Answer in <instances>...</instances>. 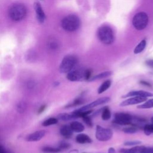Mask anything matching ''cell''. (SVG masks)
Wrapping results in <instances>:
<instances>
[{
  "label": "cell",
  "instance_id": "obj_12",
  "mask_svg": "<svg viewBox=\"0 0 153 153\" xmlns=\"http://www.w3.org/2000/svg\"><path fill=\"white\" fill-rule=\"evenodd\" d=\"M133 96H142L145 97H153V93L143 91V90H137V91H131L125 94L123 96V97H133Z\"/></svg>",
  "mask_w": 153,
  "mask_h": 153
},
{
  "label": "cell",
  "instance_id": "obj_5",
  "mask_svg": "<svg viewBox=\"0 0 153 153\" xmlns=\"http://www.w3.org/2000/svg\"><path fill=\"white\" fill-rule=\"evenodd\" d=\"M148 23V17L144 12L137 13L133 18L132 23L137 30H142L146 27Z\"/></svg>",
  "mask_w": 153,
  "mask_h": 153
},
{
  "label": "cell",
  "instance_id": "obj_18",
  "mask_svg": "<svg viewBox=\"0 0 153 153\" xmlns=\"http://www.w3.org/2000/svg\"><path fill=\"white\" fill-rule=\"evenodd\" d=\"M112 72L111 71H105V72H101L100 74H96V75H94L93 76L91 77L88 81H96V80H98V79L105 78L106 77H108V76H111L112 75Z\"/></svg>",
  "mask_w": 153,
  "mask_h": 153
},
{
  "label": "cell",
  "instance_id": "obj_36",
  "mask_svg": "<svg viewBox=\"0 0 153 153\" xmlns=\"http://www.w3.org/2000/svg\"><path fill=\"white\" fill-rule=\"evenodd\" d=\"M140 82L141 83V84L144 85H145V86L151 87V84H149V82H146V81H140Z\"/></svg>",
  "mask_w": 153,
  "mask_h": 153
},
{
  "label": "cell",
  "instance_id": "obj_17",
  "mask_svg": "<svg viewBox=\"0 0 153 153\" xmlns=\"http://www.w3.org/2000/svg\"><path fill=\"white\" fill-rule=\"evenodd\" d=\"M144 146L136 145L128 149H121L119 151L120 153H141V151Z\"/></svg>",
  "mask_w": 153,
  "mask_h": 153
},
{
  "label": "cell",
  "instance_id": "obj_20",
  "mask_svg": "<svg viewBox=\"0 0 153 153\" xmlns=\"http://www.w3.org/2000/svg\"><path fill=\"white\" fill-rule=\"evenodd\" d=\"M101 117L102 119L105 121L109 120L111 117V111L108 106H105L102 109L101 111Z\"/></svg>",
  "mask_w": 153,
  "mask_h": 153
},
{
  "label": "cell",
  "instance_id": "obj_15",
  "mask_svg": "<svg viewBox=\"0 0 153 153\" xmlns=\"http://www.w3.org/2000/svg\"><path fill=\"white\" fill-rule=\"evenodd\" d=\"M75 140L77 143L80 144L90 143L92 142V140L90 136L84 133L78 134L75 137Z\"/></svg>",
  "mask_w": 153,
  "mask_h": 153
},
{
  "label": "cell",
  "instance_id": "obj_19",
  "mask_svg": "<svg viewBox=\"0 0 153 153\" xmlns=\"http://www.w3.org/2000/svg\"><path fill=\"white\" fill-rule=\"evenodd\" d=\"M111 85V81L110 79L105 80L98 88L97 89V93L101 94L105 91H106Z\"/></svg>",
  "mask_w": 153,
  "mask_h": 153
},
{
  "label": "cell",
  "instance_id": "obj_4",
  "mask_svg": "<svg viewBox=\"0 0 153 153\" xmlns=\"http://www.w3.org/2000/svg\"><path fill=\"white\" fill-rule=\"evenodd\" d=\"M78 62L77 58L73 55H67L63 57L59 66L61 73L66 74L72 71Z\"/></svg>",
  "mask_w": 153,
  "mask_h": 153
},
{
  "label": "cell",
  "instance_id": "obj_13",
  "mask_svg": "<svg viewBox=\"0 0 153 153\" xmlns=\"http://www.w3.org/2000/svg\"><path fill=\"white\" fill-rule=\"evenodd\" d=\"M34 8L38 20L41 23H44L45 19V15L40 4L38 2H35L34 4Z\"/></svg>",
  "mask_w": 153,
  "mask_h": 153
},
{
  "label": "cell",
  "instance_id": "obj_1",
  "mask_svg": "<svg viewBox=\"0 0 153 153\" xmlns=\"http://www.w3.org/2000/svg\"><path fill=\"white\" fill-rule=\"evenodd\" d=\"M61 25L64 30L68 32H74L79 28L81 21L77 16L69 14L62 19Z\"/></svg>",
  "mask_w": 153,
  "mask_h": 153
},
{
  "label": "cell",
  "instance_id": "obj_14",
  "mask_svg": "<svg viewBox=\"0 0 153 153\" xmlns=\"http://www.w3.org/2000/svg\"><path fill=\"white\" fill-rule=\"evenodd\" d=\"M60 133L65 138L69 139L72 136L73 131L72 130L70 126L63 125L60 128Z\"/></svg>",
  "mask_w": 153,
  "mask_h": 153
},
{
  "label": "cell",
  "instance_id": "obj_11",
  "mask_svg": "<svg viewBox=\"0 0 153 153\" xmlns=\"http://www.w3.org/2000/svg\"><path fill=\"white\" fill-rule=\"evenodd\" d=\"M45 135V130H38L32 133L28 134L26 137V140L28 142H37L40 140L42 138H43Z\"/></svg>",
  "mask_w": 153,
  "mask_h": 153
},
{
  "label": "cell",
  "instance_id": "obj_30",
  "mask_svg": "<svg viewBox=\"0 0 153 153\" xmlns=\"http://www.w3.org/2000/svg\"><path fill=\"white\" fill-rule=\"evenodd\" d=\"M84 102V100L82 98H77L72 103H71L70 105H68L67 106V107H72V106H77V105H79L82 103H83Z\"/></svg>",
  "mask_w": 153,
  "mask_h": 153
},
{
  "label": "cell",
  "instance_id": "obj_28",
  "mask_svg": "<svg viewBox=\"0 0 153 153\" xmlns=\"http://www.w3.org/2000/svg\"><path fill=\"white\" fill-rule=\"evenodd\" d=\"M26 107V103L25 102H20L17 105V111L19 113H23L25 111Z\"/></svg>",
  "mask_w": 153,
  "mask_h": 153
},
{
  "label": "cell",
  "instance_id": "obj_24",
  "mask_svg": "<svg viewBox=\"0 0 153 153\" xmlns=\"http://www.w3.org/2000/svg\"><path fill=\"white\" fill-rule=\"evenodd\" d=\"M139 109H150L153 108V99H151L148 100L144 102L143 104H141L137 107Z\"/></svg>",
  "mask_w": 153,
  "mask_h": 153
},
{
  "label": "cell",
  "instance_id": "obj_27",
  "mask_svg": "<svg viewBox=\"0 0 153 153\" xmlns=\"http://www.w3.org/2000/svg\"><path fill=\"white\" fill-rule=\"evenodd\" d=\"M143 130L144 133L146 135H147V136L150 135L151 134L153 133V124H145L143 127Z\"/></svg>",
  "mask_w": 153,
  "mask_h": 153
},
{
  "label": "cell",
  "instance_id": "obj_8",
  "mask_svg": "<svg viewBox=\"0 0 153 153\" xmlns=\"http://www.w3.org/2000/svg\"><path fill=\"white\" fill-rule=\"evenodd\" d=\"M85 70L81 69L72 70L68 73L66 78L68 80L72 82L82 81L85 80Z\"/></svg>",
  "mask_w": 153,
  "mask_h": 153
},
{
  "label": "cell",
  "instance_id": "obj_3",
  "mask_svg": "<svg viewBox=\"0 0 153 153\" xmlns=\"http://www.w3.org/2000/svg\"><path fill=\"white\" fill-rule=\"evenodd\" d=\"M26 8L22 4H15L9 10V16L14 21H20L25 18Z\"/></svg>",
  "mask_w": 153,
  "mask_h": 153
},
{
  "label": "cell",
  "instance_id": "obj_32",
  "mask_svg": "<svg viewBox=\"0 0 153 153\" xmlns=\"http://www.w3.org/2000/svg\"><path fill=\"white\" fill-rule=\"evenodd\" d=\"M61 150L63 149H68L70 147V144H69L68 143L66 142H61L59 143V145L58 146Z\"/></svg>",
  "mask_w": 153,
  "mask_h": 153
},
{
  "label": "cell",
  "instance_id": "obj_22",
  "mask_svg": "<svg viewBox=\"0 0 153 153\" xmlns=\"http://www.w3.org/2000/svg\"><path fill=\"white\" fill-rule=\"evenodd\" d=\"M146 45V42L145 39L142 40L134 48V54H139L143 51V50L145 49Z\"/></svg>",
  "mask_w": 153,
  "mask_h": 153
},
{
  "label": "cell",
  "instance_id": "obj_21",
  "mask_svg": "<svg viewBox=\"0 0 153 153\" xmlns=\"http://www.w3.org/2000/svg\"><path fill=\"white\" fill-rule=\"evenodd\" d=\"M57 118L58 120H60L61 121H69L73 119H75V117L74 115L71 113V114H67V113H62L60 114L57 115Z\"/></svg>",
  "mask_w": 153,
  "mask_h": 153
},
{
  "label": "cell",
  "instance_id": "obj_33",
  "mask_svg": "<svg viewBox=\"0 0 153 153\" xmlns=\"http://www.w3.org/2000/svg\"><path fill=\"white\" fill-rule=\"evenodd\" d=\"M141 153H153V148L143 146Z\"/></svg>",
  "mask_w": 153,
  "mask_h": 153
},
{
  "label": "cell",
  "instance_id": "obj_6",
  "mask_svg": "<svg viewBox=\"0 0 153 153\" xmlns=\"http://www.w3.org/2000/svg\"><path fill=\"white\" fill-rule=\"evenodd\" d=\"M113 136V131L111 129L104 128L99 125L96 127L95 136L97 140L102 142H106L110 140Z\"/></svg>",
  "mask_w": 153,
  "mask_h": 153
},
{
  "label": "cell",
  "instance_id": "obj_2",
  "mask_svg": "<svg viewBox=\"0 0 153 153\" xmlns=\"http://www.w3.org/2000/svg\"><path fill=\"white\" fill-rule=\"evenodd\" d=\"M99 39L104 44L109 45L114 42V36L112 29L108 26H102L97 32Z\"/></svg>",
  "mask_w": 153,
  "mask_h": 153
},
{
  "label": "cell",
  "instance_id": "obj_37",
  "mask_svg": "<svg viewBox=\"0 0 153 153\" xmlns=\"http://www.w3.org/2000/svg\"><path fill=\"white\" fill-rule=\"evenodd\" d=\"M0 153H6L5 149L1 145H0Z\"/></svg>",
  "mask_w": 153,
  "mask_h": 153
},
{
  "label": "cell",
  "instance_id": "obj_25",
  "mask_svg": "<svg viewBox=\"0 0 153 153\" xmlns=\"http://www.w3.org/2000/svg\"><path fill=\"white\" fill-rule=\"evenodd\" d=\"M58 123V119L57 118H54V117H51L46 120L44 121L42 123V125L44 127H47L49 126H51L53 124H56Z\"/></svg>",
  "mask_w": 153,
  "mask_h": 153
},
{
  "label": "cell",
  "instance_id": "obj_10",
  "mask_svg": "<svg viewBox=\"0 0 153 153\" xmlns=\"http://www.w3.org/2000/svg\"><path fill=\"white\" fill-rule=\"evenodd\" d=\"M146 99H147L146 97H142V96H133L122 102L120 105L121 106H127L130 105H136V104L144 102L146 100Z\"/></svg>",
  "mask_w": 153,
  "mask_h": 153
},
{
  "label": "cell",
  "instance_id": "obj_16",
  "mask_svg": "<svg viewBox=\"0 0 153 153\" xmlns=\"http://www.w3.org/2000/svg\"><path fill=\"white\" fill-rule=\"evenodd\" d=\"M70 127L73 131L75 133H81L84 130V125L80 122L76 121H73L70 123Z\"/></svg>",
  "mask_w": 153,
  "mask_h": 153
},
{
  "label": "cell",
  "instance_id": "obj_38",
  "mask_svg": "<svg viewBox=\"0 0 153 153\" xmlns=\"http://www.w3.org/2000/svg\"><path fill=\"white\" fill-rule=\"evenodd\" d=\"M151 122H152V124H153V116L151 117Z\"/></svg>",
  "mask_w": 153,
  "mask_h": 153
},
{
  "label": "cell",
  "instance_id": "obj_29",
  "mask_svg": "<svg viewBox=\"0 0 153 153\" xmlns=\"http://www.w3.org/2000/svg\"><path fill=\"white\" fill-rule=\"evenodd\" d=\"M84 121V122L88 126V127H91L93 125V121H92V119H91V117L89 116V115H85V116H83L82 117H81Z\"/></svg>",
  "mask_w": 153,
  "mask_h": 153
},
{
  "label": "cell",
  "instance_id": "obj_31",
  "mask_svg": "<svg viewBox=\"0 0 153 153\" xmlns=\"http://www.w3.org/2000/svg\"><path fill=\"white\" fill-rule=\"evenodd\" d=\"M141 141L140 140H129L126 141L124 143V145L126 146H136L141 144Z\"/></svg>",
  "mask_w": 153,
  "mask_h": 153
},
{
  "label": "cell",
  "instance_id": "obj_9",
  "mask_svg": "<svg viewBox=\"0 0 153 153\" xmlns=\"http://www.w3.org/2000/svg\"><path fill=\"white\" fill-rule=\"evenodd\" d=\"M110 101V98L109 97H100L97 99V100L90 103L89 104L85 105L84 106L79 108L78 109L79 111H88V110H90L92 108L106 103L108 102H109Z\"/></svg>",
  "mask_w": 153,
  "mask_h": 153
},
{
  "label": "cell",
  "instance_id": "obj_35",
  "mask_svg": "<svg viewBox=\"0 0 153 153\" xmlns=\"http://www.w3.org/2000/svg\"><path fill=\"white\" fill-rule=\"evenodd\" d=\"M46 106H47L46 105H43L41 106H40L39 109L38 110V114H41L42 112H43L44 111V110L45 109Z\"/></svg>",
  "mask_w": 153,
  "mask_h": 153
},
{
  "label": "cell",
  "instance_id": "obj_7",
  "mask_svg": "<svg viewBox=\"0 0 153 153\" xmlns=\"http://www.w3.org/2000/svg\"><path fill=\"white\" fill-rule=\"evenodd\" d=\"M132 116L125 112H117L114 115L113 123L120 126H126L131 124Z\"/></svg>",
  "mask_w": 153,
  "mask_h": 153
},
{
  "label": "cell",
  "instance_id": "obj_34",
  "mask_svg": "<svg viewBox=\"0 0 153 153\" xmlns=\"http://www.w3.org/2000/svg\"><path fill=\"white\" fill-rule=\"evenodd\" d=\"M145 64L147 66L153 69V59H149L145 62Z\"/></svg>",
  "mask_w": 153,
  "mask_h": 153
},
{
  "label": "cell",
  "instance_id": "obj_23",
  "mask_svg": "<svg viewBox=\"0 0 153 153\" xmlns=\"http://www.w3.org/2000/svg\"><path fill=\"white\" fill-rule=\"evenodd\" d=\"M42 151L45 153H59L62 150L59 147H52V146H44L42 149Z\"/></svg>",
  "mask_w": 153,
  "mask_h": 153
},
{
  "label": "cell",
  "instance_id": "obj_26",
  "mask_svg": "<svg viewBox=\"0 0 153 153\" xmlns=\"http://www.w3.org/2000/svg\"><path fill=\"white\" fill-rule=\"evenodd\" d=\"M123 131L125 133H127V134H133V133H136L137 131H138V128L134 126L131 125V126H129V127H126L124 128H123Z\"/></svg>",
  "mask_w": 153,
  "mask_h": 153
}]
</instances>
